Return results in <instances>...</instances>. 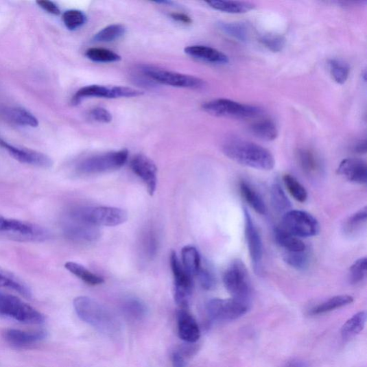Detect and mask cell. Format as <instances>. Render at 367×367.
Masks as SVG:
<instances>
[{"instance_id": "bcb514c9", "label": "cell", "mask_w": 367, "mask_h": 367, "mask_svg": "<svg viewBox=\"0 0 367 367\" xmlns=\"http://www.w3.org/2000/svg\"><path fill=\"white\" fill-rule=\"evenodd\" d=\"M89 117L95 121L104 123H110L113 119L109 111L102 107H97L91 110Z\"/></svg>"}, {"instance_id": "cb8c5ba5", "label": "cell", "mask_w": 367, "mask_h": 367, "mask_svg": "<svg viewBox=\"0 0 367 367\" xmlns=\"http://www.w3.org/2000/svg\"><path fill=\"white\" fill-rule=\"evenodd\" d=\"M212 8L230 14H244L252 10L253 3L244 1H226V0H212L206 2Z\"/></svg>"}, {"instance_id": "d4e9b609", "label": "cell", "mask_w": 367, "mask_h": 367, "mask_svg": "<svg viewBox=\"0 0 367 367\" xmlns=\"http://www.w3.org/2000/svg\"><path fill=\"white\" fill-rule=\"evenodd\" d=\"M353 301V297L348 295L333 296L313 307L310 310L309 313L313 316L324 314L349 305Z\"/></svg>"}, {"instance_id": "83f0119b", "label": "cell", "mask_w": 367, "mask_h": 367, "mask_svg": "<svg viewBox=\"0 0 367 367\" xmlns=\"http://www.w3.org/2000/svg\"><path fill=\"white\" fill-rule=\"evenodd\" d=\"M298 165L309 176H316L321 171V163L317 156L309 150H300L297 154Z\"/></svg>"}, {"instance_id": "b9f144b4", "label": "cell", "mask_w": 367, "mask_h": 367, "mask_svg": "<svg viewBox=\"0 0 367 367\" xmlns=\"http://www.w3.org/2000/svg\"><path fill=\"white\" fill-rule=\"evenodd\" d=\"M62 22L69 30L82 27L87 22L86 15L81 10H70L62 14Z\"/></svg>"}, {"instance_id": "f907efd6", "label": "cell", "mask_w": 367, "mask_h": 367, "mask_svg": "<svg viewBox=\"0 0 367 367\" xmlns=\"http://www.w3.org/2000/svg\"><path fill=\"white\" fill-rule=\"evenodd\" d=\"M354 151L358 154H365L366 152V142L365 140L360 141L354 147Z\"/></svg>"}, {"instance_id": "60d3db41", "label": "cell", "mask_w": 367, "mask_h": 367, "mask_svg": "<svg viewBox=\"0 0 367 367\" xmlns=\"http://www.w3.org/2000/svg\"><path fill=\"white\" fill-rule=\"evenodd\" d=\"M331 75L334 81L339 84H344L349 75V67L343 60L331 59L329 62Z\"/></svg>"}, {"instance_id": "30bf717a", "label": "cell", "mask_w": 367, "mask_h": 367, "mask_svg": "<svg viewBox=\"0 0 367 367\" xmlns=\"http://www.w3.org/2000/svg\"><path fill=\"white\" fill-rule=\"evenodd\" d=\"M281 228L298 238L314 237L320 232L318 220L310 213L302 211L285 213Z\"/></svg>"}, {"instance_id": "e0dca14e", "label": "cell", "mask_w": 367, "mask_h": 367, "mask_svg": "<svg viewBox=\"0 0 367 367\" xmlns=\"http://www.w3.org/2000/svg\"><path fill=\"white\" fill-rule=\"evenodd\" d=\"M133 172L145 183L148 193L152 196L157 185V168L151 158L145 155L137 154L131 161Z\"/></svg>"}, {"instance_id": "681fc988", "label": "cell", "mask_w": 367, "mask_h": 367, "mask_svg": "<svg viewBox=\"0 0 367 367\" xmlns=\"http://www.w3.org/2000/svg\"><path fill=\"white\" fill-rule=\"evenodd\" d=\"M171 361L173 367H185V357L179 352H175L172 354Z\"/></svg>"}, {"instance_id": "d6a6232c", "label": "cell", "mask_w": 367, "mask_h": 367, "mask_svg": "<svg viewBox=\"0 0 367 367\" xmlns=\"http://www.w3.org/2000/svg\"><path fill=\"white\" fill-rule=\"evenodd\" d=\"M65 268L75 276L88 285H97L104 282L102 277L94 274L91 271L81 264L75 262H68L65 264Z\"/></svg>"}, {"instance_id": "8d00e7d4", "label": "cell", "mask_w": 367, "mask_h": 367, "mask_svg": "<svg viewBox=\"0 0 367 367\" xmlns=\"http://www.w3.org/2000/svg\"><path fill=\"white\" fill-rule=\"evenodd\" d=\"M367 218V209H364L349 217L343 227L344 233L347 235H354L366 225Z\"/></svg>"}, {"instance_id": "8992f818", "label": "cell", "mask_w": 367, "mask_h": 367, "mask_svg": "<svg viewBox=\"0 0 367 367\" xmlns=\"http://www.w3.org/2000/svg\"><path fill=\"white\" fill-rule=\"evenodd\" d=\"M0 316L19 322L39 324L45 322V316L14 296L0 292Z\"/></svg>"}, {"instance_id": "4316f807", "label": "cell", "mask_w": 367, "mask_h": 367, "mask_svg": "<svg viewBox=\"0 0 367 367\" xmlns=\"http://www.w3.org/2000/svg\"><path fill=\"white\" fill-rule=\"evenodd\" d=\"M242 196L252 209L260 215H265L267 207L263 198L250 185L245 181L240 183Z\"/></svg>"}, {"instance_id": "f35d334b", "label": "cell", "mask_w": 367, "mask_h": 367, "mask_svg": "<svg viewBox=\"0 0 367 367\" xmlns=\"http://www.w3.org/2000/svg\"><path fill=\"white\" fill-rule=\"evenodd\" d=\"M283 182L291 196L298 202H305L308 198L306 188L291 174H285Z\"/></svg>"}, {"instance_id": "f1b7e54d", "label": "cell", "mask_w": 367, "mask_h": 367, "mask_svg": "<svg viewBox=\"0 0 367 367\" xmlns=\"http://www.w3.org/2000/svg\"><path fill=\"white\" fill-rule=\"evenodd\" d=\"M6 116L12 123L22 126L36 128L39 124L38 119L24 108L12 107L7 110Z\"/></svg>"}, {"instance_id": "7402d4cb", "label": "cell", "mask_w": 367, "mask_h": 367, "mask_svg": "<svg viewBox=\"0 0 367 367\" xmlns=\"http://www.w3.org/2000/svg\"><path fill=\"white\" fill-rule=\"evenodd\" d=\"M0 287L17 292L27 298L32 297L29 287L18 276L2 267H0Z\"/></svg>"}, {"instance_id": "277c9868", "label": "cell", "mask_w": 367, "mask_h": 367, "mask_svg": "<svg viewBox=\"0 0 367 367\" xmlns=\"http://www.w3.org/2000/svg\"><path fill=\"white\" fill-rule=\"evenodd\" d=\"M66 214L99 228L120 226L128 220L126 211L111 206L73 207Z\"/></svg>"}, {"instance_id": "484cf974", "label": "cell", "mask_w": 367, "mask_h": 367, "mask_svg": "<svg viewBox=\"0 0 367 367\" xmlns=\"http://www.w3.org/2000/svg\"><path fill=\"white\" fill-rule=\"evenodd\" d=\"M250 133L258 139L272 141L279 136V131L275 123L271 120H261L254 123L250 126Z\"/></svg>"}, {"instance_id": "7c38bea8", "label": "cell", "mask_w": 367, "mask_h": 367, "mask_svg": "<svg viewBox=\"0 0 367 367\" xmlns=\"http://www.w3.org/2000/svg\"><path fill=\"white\" fill-rule=\"evenodd\" d=\"M170 264L174 279V300L180 309H188L193 289V279L183 267L178 254L172 251Z\"/></svg>"}, {"instance_id": "52a82bcc", "label": "cell", "mask_w": 367, "mask_h": 367, "mask_svg": "<svg viewBox=\"0 0 367 367\" xmlns=\"http://www.w3.org/2000/svg\"><path fill=\"white\" fill-rule=\"evenodd\" d=\"M129 156L127 150L110 152L88 157L76 166L81 174H97L119 169L125 165Z\"/></svg>"}, {"instance_id": "f546056e", "label": "cell", "mask_w": 367, "mask_h": 367, "mask_svg": "<svg viewBox=\"0 0 367 367\" xmlns=\"http://www.w3.org/2000/svg\"><path fill=\"white\" fill-rule=\"evenodd\" d=\"M182 264L191 276L198 275L202 263L199 252L195 247L185 246L182 249Z\"/></svg>"}, {"instance_id": "c3c4849f", "label": "cell", "mask_w": 367, "mask_h": 367, "mask_svg": "<svg viewBox=\"0 0 367 367\" xmlns=\"http://www.w3.org/2000/svg\"><path fill=\"white\" fill-rule=\"evenodd\" d=\"M170 16L173 20L184 24H191L193 23V20H191L189 16L184 13L174 12L170 14Z\"/></svg>"}, {"instance_id": "4fadbf2b", "label": "cell", "mask_w": 367, "mask_h": 367, "mask_svg": "<svg viewBox=\"0 0 367 367\" xmlns=\"http://www.w3.org/2000/svg\"><path fill=\"white\" fill-rule=\"evenodd\" d=\"M61 228L64 235L75 242H94L101 237L99 227L67 214L64 215L62 217Z\"/></svg>"}, {"instance_id": "ffe728a7", "label": "cell", "mask_w": 367, "mask_h": 367, "mask_svg": "<svg viewBox=\"0 0 367 367\" xmlns=\"http://www.w3.org/2000/svg\"><path fill=\"white\" fill-rule=\"evenodd\" d=\"M179 337L189 344L196 343L200 338V327L187 309H180L178 315Z\"/></svg>"}, {"instance_id": "e575fe53", "label": "cell", "mask_w": 367, "mask_h": 367, "mask_svg": "<svg viewBox=\"0 0 367 367\" xmlns=\"http://www.w3.org/2000/svg\"><path fill=\"white\" fill-rule=\"evenodd\" d=\"M270 198L277 212L285 213L291 211L292 203L279 184L276 183L271 187Z\"/></svg>"}, {"instance_id": "3957f363", "label": "cell", "mask_w": 367, "mask_h": 367, "mask_svg": "<svg viewBox=\"0 0 367 367\" xmlns=\"http://www.w3.org/2000/svg\"><path fill=\"white\" fill-rule=\"evenodd\" d=\"M0 235L12 240L40 243L49 240L51 233L35 223L0 216Z\"/></svg>"}, {"instance_id": "f6af8a7d", "label": "cell", "mask_w": 367, "mask_h": 367, "mask_svg": "<svg viewBox=\"0 0 367 367\" xmlns=\"http://www.w3.org/2000/svg\"><path fill=\"white\" fill-rule=\"evenodd\" d=\"M197 276H198L200 285L204 289L211 291L215 289L217 280L213 271L211 268L201 265Z\"/></svg>"}, {"instance_id": "ac0fdd59", "label": "cell", "mask_w": 367, "mask_h": 367, "mask_svg": "<svg viewBox=\"0 0 367 367\" xmlns=\"http://www.w3.org/2000/svg\"><path fill=\"white\" fill-rule=\"evenodd\" d=\"M338 172L351 182L366 185L367 182V166L362 159L348 158L340 163Z\"/></svg>"}, {"instance_id": "ab89813d", "label": "cell", "mask_w": 367, "mask_h": 367, "mask_svg": "<svg viewBox=\"0 0 367 367\" xmlns=\"http://www.w3.org/2000/svg\"><path fill=\"white\" fill-rule=\"evenodd\" d=\"M85 56L87 58L95 62H115L121 60V57L113 51L100 47H91L88 49Z\"/></svg>"}, {"instance_id": "7a4b0ae2", "label": "cell", "mask_w": 367, "mask_h": 367, "mask_svg": "<svg viewBox=\"0 0 367 367\" xmlns=\"http://www.w3.org/2000/svg\"><path fill=\"white\" fill-rule=\"evenodd\" d=\"M73 307L78 316L99 331L113 337L119 333L121 326L115 316L100 303L87 296L74 299Z\"/></svg>"}, {"instance_id": "d6986e66", "label": "cell", "mask_w": 367, "mask_h": 367, "mask_svg": "<svg viewBox=\"0 0 367 367\" xmlns=\"http://www.w3.org/2000/svg\"><path fill=\"white\" fill-rule=\"evenodd\" d=\"M45 337V332L42 331L29 332L10 329L3 333L6 342L16 348H30L43 341Z\"/></svg>"}, {"instance_id": "9c48e42d", "label": "cell", "mask_w": 367, "mask_h": 367, "mask_svg": "<svg viewBox=\"0 0 367 367\" xmlns=\"http://www.w3.org/2000/svg\"><path fill=\"white\" fill-rule=\"evenodd\" d=\"M226 289L233 298L249 302L252 289L248 270L241 260L234 261L223 276Z\"/></svg>"}, {"instance_id": "1f68e13d", "label": "cell", "mask_w": 367, "mask_h": 367, "mask_svg": "<svg viewBox=\"0 0 367 367\" xmlns=\"http://www.w3.org/2000/svg\"><path fill=\"white\" fill-rule=\"evenodd\" d=\"M126 316L133 322H140L147 313V307L143 303L134 298L126 299L122 305Z\"/></svg>"}, {"instance_id": "ee69618b", "label": "cell", "mask_w": 367, "mask_h": 367, "mask_svg": "<svg viewBox=\"0 0 367 367\" xmlns=\"http://www.w3.org/2000/svg\"><path fill=\"white\" fill-rule=\"evenodd\" d=\"M260 41L266 49L274 53L282 51L285 45V38L277 34L265 35L261 37Z\"/></svg>"}, {"instance_id": "603a6c76", "label": "cell", "mask_w": 367, "mask_h": 367, "mask_svg": "<svg viewBox=\"0 0 367 367\" xmlns=\"http://www.w3.org/2000/svg\"><path fill=\"white\" fill-rule=\"evenodd\" d=\"M275 240L285 252H301L307 249L306 244L300 238L278 227L274 230Z\"/></svg>"}, {"instance_id": "ba28073f", "label": "cell", "mask_w": 367, "mask_h": 367, "mask_svg": "<svg viewBox=\"0 0 367 367\" xmlns=\"http://www.w3.org/2000/svg\"><path fill=\"white\" fill-rule=\"evenodd\" d=\"M140 71L151 81L173 87L202 89L206 85L204 80L200 78L153 66H141Z\"/></svg>"}, {"instance_id": "2e32d148", "label": "cell", "mask_w": 367, "mask_h": 367, "mask_svg": "<svg viewBox=\"0 0 367 367\" xmlns=\"http://www.w3.org/2000/svg\"><path fill=\"white\" fill-rule=\"evenodd\" d=\"M0 147L21 163L41 168H49L53 165L52 159L42 152L14 146L2 139H0Z\"/></svg>"}, {"instance_id": "9a60e30c", "label": "cell", "mask_w": 367, "mask_h": 367, "mask_svg": "<svg viewBox=\"0 0 367 367\" xmlns=\"http://www.w3.org/2000/svg\"><path fill=\"white\" fill-rule=\"evenodd\" d=\"M245 234L250 260L254 273L260 275L262 271L263 246L261 234L255 226L249 212L244 209Z\"/></svg>"}, {"instance_id": "7dc6e473", "label": "cell", "mask_w": 367, "mask_h": 367, "mask_svg": "<svg viewBox=\"0 0 367 367\" xmlns=\"http://www.w3.org/2000/svg\"><path fill=\"white\" fill-rule=\"evenodd\" d=\"M38 6L47 12L51 14L58 15L60 13V8L54 2L46 1V0H40L37 2Z\"/></svg>"}, {"instance_id": "44dd1931", "label": "cell", "mask_w": 367, "mask_h": 367, "mask_svg": "<svg viewBox=\"0 0 367 367\" xmlns=\"http://www.w3.org/2000/svg\"><path fill=\"white\" fill-rule=\"evenodd\" d=\"M185 52L191 57L211 63L226 64L229 62V58L225 54L209 46H189Z\"/></svg>"}, {"instance_id": "836d02e7", "label": "cell", "mask_w": 367, "mask_h": 367, "mask_svg": "<svg viewBox=\"0 0 367 367\" xmlns=\"http://www.w3.org/2000/svg\"><path fill=\"white\" fill-rule=\"evenodd\" d=\"M218 27L223 33L241 42H247L250 38V29L243 23H218Z\"/></svg>"}, {"instance_id": "5bb4252c", "label": "cell", "mask_w": 367, "mask_h": 367, "mask_svg": "<svg viewBox=\"0 0 367 367\" xmlns=\"http://www.w3.org/2000/svg\"><path fill=\"white\" fill-rule=\"evenodd\" d=\"M137 95L134 88L126 86L90 85L79 89L73 95L72 104L76 106L87 98L120 99L132 98Z\"/></svg>"}, {"instance_id": "816d5d0a", "label": "cell", "mask_w": 367, "mask_h": 367, "mask_svg": "<svg viewBox=\"0 0 367 367\" xmlns=\"http://www.w3.org/2000/svg\"><path fill=\"white\" fill-rule=\"evenodd\" d=\"M285 367H307L306 364L300 361H295L293 362L288 365H287Z\"/></svg>"}, {"instance_id": "7bdbcfd3", "label": "cell", "mask_w": 367, "mask_h": 367, "mask_svg": "<svg viewBox=\"0 0 367 367\" xmlns=\"http://www.w3.org/2000/svg\"><path fill=\"white\" fill-rule=\"evenodd\" d=\"M367 259L366 257L356 261L349 270V281L351 283H361L366 276Z\"/></svg>"}, {"instance_id": "74e56055", "label": "cell", "mask_w": 367, "mask_h": 367, "mask_svg": "<svg viewBox=\"0 0 367 367\" xmlns=\"http://www.w3.org/2000/svg\"><path fill=\"white\" fill-rule=\"evenodd\" d=\"M307 249L301 252H285L283 259L289 266L299 270L307 269L310 263V254Z\"/></svg>"}, {"instance_id": "4dcf8cb0", "label": "cell", "mask_w": 367, "mask_h": 367, "mask_svg": "<svg viewBox=\"0 0 367 367\" xmlns=\"http://www.w3.org/2000/svg\"><path fill=\"white\" fill-rule=\"evenodd\" d=\"M366 321V313L365 311H360L342 326L341 333L344 340H350L359 334L364 328Z\"/></svg>"}, {"instance_id": "8fae6325", "label": "cell", "mask_w": 367, "mask_h": 367, "mask_svg": "<svg viewBox=\"0 0 367 367\" xmlns=\"http://www.w3.org/2000/svg\"><path fill=\"white\" fill-rule=\"evenodd\" d=\"M250 309V303L235 299L215 298L206 305V311L213 320L231 322L244 316Z\"/></svg>"}, {"instance_id": "5b68a950", "label": "cell", "mask_w": 367, "mask_h": 367, "mask_svg": "<svg viewBox=\"0 0 367 367\" xmlns=\"http://www.w3.org/2000/svg\"><path fill=\"white\" fill-rule=\"evenodd\" d=\"M202 109L213 117L233 119H250L259 117L263 110L257 106L238 103L227 99L206 102Z\"/></svg>"}, {"instance_id": "d590c367", "label": "cell", "mask_w": 367, "mask_h": 367, "mask_svg": "<svg viewBox=\"0 0 367 367\" xmlns=\"http://www.w3.org/2000/svg\"><path fill=\"white\" fill-rule=\"evenodd\" d=\"M126 33V27L121 24L110 25L95 34L93 40L97 43H109L121 38Z\"/></svg>"}, {"instance_id": "6da1fadb", "label": "cell", "mask_w": 367, "mask_h": 367, "mask_svg": "<svg viewBox=\"0 0 367 367\" xmlns=\"http://www.w3.org/2000/svg\"><path fill=\"white\" fill-rule=\"evenodd\" d=\"M222 152L231 161L255 169L269 171L275 166L272 154L257 143L236 138L223 143Z\"/></svg>"}]
</instances>
